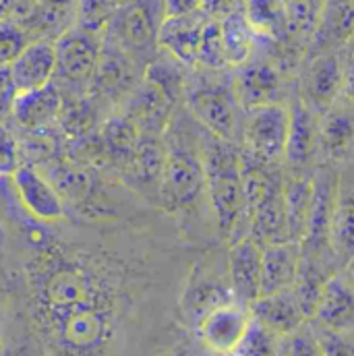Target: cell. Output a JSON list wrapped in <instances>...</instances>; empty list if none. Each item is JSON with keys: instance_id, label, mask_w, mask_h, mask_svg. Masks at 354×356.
<instances>
[{"instance_id": "obj_1", "label": "cell", "mask_w": 354, "mask_h": 356, "mask_svg": "<svg viewBox=\"0 0 354 356\" xmlns=\"http://www.w3.org/2000/svg\"><path fill=\"white\" fill-rule=\"evenodd\" d=\"M205 191L214 207L218 228L226 238L236 234V226L247 216L243 154L228 141L207 137L203 141Z\"/></svg>"}, {"instance_id": "obj_18", "label": "cell", "mask_w": 354, "mask_h": 356, "mask_svg": "<svg viewBox=\"0 0 354 356\" xmlns=\"http://www.w3.org/2000/svg\"><path fill=\"white\" fill-rule=\"evenodd\" d=\"M61 108H63L61 93L50 83L46 88L17 93L10 114L15 116L17 124H21L23 129L38 131L48 127L58 116Z\"/></svg>"}, {"instance_id": "obj_12", "label": "cell", "mask_w": 354, "mask_h": 356, "mask_svg": "<svg viewBox=\"0 0 354 356\" xmlns=\"http://www.w3.org/2000/svg\"><path fill=\"white\" fill-rule=\"evenodd\" d=\"M253 321L266 327L269 334H284L290 336L305 323V313L292 288L262 296L253 307Z\"/></svg>"}, {"instance_id": "obj_7", "label": "cell", "mask_w": 354, "mask_h": 356, "mask_svg": "<svg viewBox=\"0 0 354 356\" xmlns=\"http://www.w3.org/2000/svg\"><path fill=\"white\" fill-rule=\"evenodd\" d=\"M262 251L264 247L251 234L230 247L228 280L234 300L243 307H253L262 298Z\"/></svg>"}, {"instance_id": "obj_15", "label": "cell", "mask_w": 354, "mask_h": 356, "mask_svg": "<svg viewBox=\"0 0 354 356\" xmlns=\"http://www.w3.org/2000/svg\"><path fill=\"white\" fill-rule=\"evenodd\" d=\"M15 188L19 193V199L23 201V205L40 220L52 222V220H61L65 213L61 195L54 191V186L40 177L35 170L19 166V170L13 175Z\"/></svg>"}, {"instance_id": "obj_4", "label": "cell", "mask_w": 354, "mask_h": 356, "mask_svg": "<svg viewBox=\"0 0 354 356\" xmlns=\"http://www.w3.org/2000/svg\"><path fill=\"white\" fill-rule=\"evenodd\" d=\"M162 197L170 209L193 205L205 193L203 156L184 143H175L166 149V164L162 175Z\"/></svg>"}, {"instance_id": "obj_31", "label": "cell", "mask_w": 354, "mask_h": 356, "mask_svg": "<svg viewBox=\"0 0 354 356\" xmlns=\"http://www.w3.org/2000/svg\"><path fill=\"white\" fill-rule=\"evenodd\" d=\"M234 356H277L273 334H269L266 327L253 321L247 332V338L243 340L241 348L234 353Z\"/></svg>"}, {"instance_id": "obj_8", "label": "cell", "mask_w": 354, "mask_h": 356, "mask_svg": "<svg viewBox=\"0 0 354 356\" xmlns=\"http://www.w3.org/2000/svg\"><path fill=\"white\" fill-rule=\"evenodd\" d=\"M207 21L209 19L203 13L201 4L195 13H188L182 17H166L158 33V44L164 50H168L178 63L197 65L201 35H203Z\"/></svg>"}, {"instance_id": "obj_3", "label": "cell", "mask_w": 354, "mask_h": 356, "mask_svg": "<svg viewBox=\"0 0 354 356\" xmlns=\"http://www.w3.org/2000/svg\"><path fill=\"white\" fill-rule=\"evenodd\" d=\"M290 131V112L280 104L249 110L243 127L245 156L269 164L286 154Z\"/></svg>"}, {"instance_id": "obj_22", "label": "cell", "mask_w": 354, "mask_h": 356, "mask_svg": "<svg viewBox=\"0 0 354 356\" xmlns=\"http://www.w3.org/2000/svg\"><path fill=\"white\" fill-rule=\"evenodd\" d=\"M162 23H164V4H133L122 15L120 33L129 46L143 48L152 42H158Z\"/></svg>"}, {"instance_id": "obj_21", "label": "cell", "mask_w": 354, "mask_h": 356, "mask_svg": "<svg viewBox=\"0 0 354 356\" xmlns=\"http://www.w3.org/2000/svg\"><path fill=\"white\" fill-rule=\"evenodd\" d=\"M286 201V224L290 243H303L307 236L311 201H313V178L294 177L284 182Z\"/></svg>"}, {"instance_id": "obj_2", "label": "cell", "mask_w": 354, "mask_h": 356, "mask_svg": "<svg viewBox=\"0 0 354 356\" xmlns=\"http://www.w3.org/2000/svg\"><path fill=\"white\" fill-rule=\"evenodd\" d=\"M191 114L220 141H232L239 122V99L234 89L220 79H205L186 91Z\"/></svg>"}, {"instance_id": "obj_16", "label": "cell", "mask_w": 354, "mask_h": 356, "mask_svg": "<svg viewBox=\"0 0 354 356\" xmlns=\"http://www.w3.org/2000/svg\"><path fill=\"white\" fill-rule=\"evenodd\" d=\"M354 40V2H323L317 31L311 40L315 56H323L334 48Z\"/></svg>"}, {"instance_id": "obj_14", "label": "cell", "mask_w": 354, "mask_h": 356, "mask_svg": "<svg viewBox=\"0 0 354 356\" xmlns=\"http://www.w3.org/2000/svg\"><path fill=\"white\" fill-rule=\"evenodd\" d=\"M303 249L298 243H273L262 251V296L294 286Z\"/></svg>"}, {"instance_id": "obj_13", "label": "cell", "mask_w": 354, "mask_h": 356, "mask_svg": "<svg viewBox=\"0 0 354 356\" xmlns=\"http://www.w3.org/2000/svg\"><path fill=\"white\" fill-rule=\"evenodd\" d=\"M56 50V71L67 77L81 79L97 65L99 46L93 33L88 29H69L54 44Z\"/></svg>"}, {"instance_id": "obj_29", "label": "cell", "mask_w": 354, "mask_h": 356, "mask_svg": "<svg viewBox=\"0 0 354 356\" xmlns=\"http://www.w3.org/2000/svg\"><path fill=\"white\" fill-rule=\"evenodd\" d=\"M29 46V38L23 25L15 19L0 17V69L10 67L17 56Z\"/></svg>"}, {"instance_id": "obj_19", "label": "cell", "mask_w": 354, "mask_h": 356, "mask_svg": "<svg viewBox=\"0 0 354 356\" xmlns=\"http://www.w3.org/2000/svg\"><path fill=\"white\" fill-rule=\"evenodd\" d=\"M321 141L311 108L305 102H296L290 110V131L286 145V160L292 166H307L317 154V143Z\"/></svg>"}, {"instance_id": "obj_24", "label": "cell", "mask_w": 354, "mask_h": 356, "mask_svg": "<svg viewBox=\"0 0 354 356\" xmlns=\"http://www.w3.org/2000/svg\"><path fill=\"white\" fill-rule=\"evenodd\" d=\"M319 137L323 149L334 158H344L354 143V112L348 106L334 104L325 114L319 127Z\"/></svg>"}, {"instance_id": "obj_26", "label": "cell", "mask_w": 354, "mask_h": 356, "mask_svg": "<svg viewBox=\"0 0 354 356\" xmlns=\"http://www.w3.org/2000/svg\"><path fill=\"white\" fill-rule=\"evenodd\" d=\"M319 257L303 253L300 255V264H298V273L294 280V294L300 302V309L305 313V317H313L317 311V305L321 300L323 288L328 284V273L323 266H319Z\"/></svg>"}, {"instance_id": "obj_6", "label": "cell", "mask_w": 354, "mask_h": 356, "mask_svg": "<svg viewBox=\"0 0 354 356\" xmlns=\"http://www.w3.org/2000/svg\"><path fill=\"white\" fill-rule=\"evenodd\" d=\"M251 323L253 319L249 317L247 307L239 302H228L211 311L197 325V334L211 353L230 356L241 348Z\"/></svg>"}, {"instance_id": "obj_33", "label": "cell", "mask_w": 354, "mask_h": 356, "mask_svg": "<svg viewBox=\"0 0 354 356\" xmlns=\"http://www.w3.org/2000/svg\"><path fill=\"white\" fill-rule=\"evenodd\" d=\"M19 170L17 141L13 133L0 122V177H13Z\"/></svg>"}, {"instance_id": "obj_37", "label": "cell", "mask_w": 354, "mask_h": 356, "mask_svg": "<svg viewBox=\"0 0 354 356\" xmlns=\"http://www.w3.org/2000/svg\"><path fill=\"white\" fill-rule=\"evenodd\" d=\"M230 356H234V355H230Z\"/></svg>"}, {"instance_id": "obj_17", "label": "cell", "mask_w": 354, "mask_h": 356, "mask_svg": "<svg viewBox=\"0 0 354 356\" xmlns=\"http://www.w3.org/2000/svg\"><path fill=\"white\" fill-rule=\"evenodd\" d=\"M228 302H236L230 286L220 282V277H211L209 273H197L182 296V311L184 317L197 327L211 311Z\"/></svg>"}, {"instance_id": "obj_27", "label": "cell", "mask_w": 354, "mask_h": 356, "mask_svg": "<svg viewBox=\"0 0 354 356\" xmlns=\"http://www.w3.org/2000/svg\"><path fill=\"white\" fill-rule=\"evenodd\" d=\"M245 15L255 29L257 35H266L271 40L286 38V17H284V2H247Z\"/></svg>"}, {"instance_id": "obj_9", "label": "cell", "mask_w": 354, "mask_h": 356, "mask_svg": "<svg viewBox=\"0 0 354 356\" xmlns=\"http://www.w3.org/2000/svg\"><path fill=\"white\" fill-rule=\"evenodd\" d=\"M17 93L50 86L56 73V50L48 40H33L8 67Z\"/></svg>"}, {"instance_id": "obj_25", "label": "cell", "mask_w": 354, "mask_h": 356, "mask_svg": "<svg viewBox=\"0 0 354 356\" xmlns=\"http://www.w3.org/2000/svg\"><path fill=\"white\" fill-rule=\"evenodd\" d=\"M330 245L336 261L348 266L354 261V188L340 191L334 220H332V234Z\"/></svg>"}, {"instance_id": "obj_23", "label": "cell", "mask_w": 354, "mask_h": 356, "mask_svg": "<svg viewBox=\"0 0 354 356\" xmlns=\"http://www.w3.org/2000/svg\"><path fill=\"white\" fill-rule=\"evenodd\" d=\"M220 29H222V42H224V52H226V60L228 65H243L255 46V29L251 27L247 15H245V6L236 4L222 21H220Z\"/></svg>"}, {"instance_id": "obj_34", "label": "cell", "mask_w": 354, "mask_h": 356, "mask_svg": "<svg viewBox=\"0 0 354 356\" xmlns=\"http://www.w3.org/2000/svg\"><path fill=\"white\" fill-rule=\"evenodd\" d=\"M317 340L325 356H354V346L346 342L338 332L323 330L321 334H317Z\"/></svg>"}, {"instance_id": "obj_30", "label": "cell", "mask_w": 354, "mask_h": 356, "mask_svg": "<svg viewBox=\"0 0 354 356\" xmlns=\"http://www.w3.org/2000/svg\"><path fill=\"white\" fill-rule=\"evenodd\" d=\"M197 65L207 67V69H222L224 65H228L226 52H224V42H222L220 21H216V19H209L203 29Z\"/></svg>"}, {"instance_id": "obj_20", "label": "cell", "mask_w": 354, "mask_h": 356, "mask_svg": "<svg viewBox=\"0 0 354 356\" xmlns=\"http://www.w3.org/2000/svg\"><path fill=\"white\" fill-rule=\"evenodd\" d=\"M315 317L321 321L323 330L338 334L354 323V294L340 277L328 280Z\"/></svg>"}, {"instance_id": "obj_35", "label": "cell", "mask_w": 354, "mask_h": 356, "mask_svg": "<svg viewBox=\"0 0 354 356\" xmlns=\"http://www.w3.org/2000/svg\"><path fill=\"white\" fill-rule=\"evenodd\" d=\"M17 97V89L13 86L8 67L0 69V118L13 112V102Z\"/></svg>"}, {"instance_id": "obj_5", "label": "cell", "mask_w": 354, "mask_h": 356, "mask_svg": "<svg viewBox=\"0 0 354 356\" xmlns=\"http://www.w3.org/2000/svg\"><path fill=\"white\" fill-rule=\"evenodd\" d=\"M338 180L332 168H323L313 178V201H311V216L307 226V236L303 241V253L319 257L325 249H332L330 234H332V220L338 201Z\"/></svg>"}, {"instance_id": "obj_32", "label": "cell", "mask_w": 354, "mask_h": 356, "mask_svg": "<svg viewBox=\"0 0 354 356\" xmlns=\"http://www.w3.org/2000/svg\"><path fill=\"white\" fill-rule=\"evenodd\" d=\"M286 356H325L321 350V344L317 340V334L311 330H296L290 334L288 344H286Z\"/></svg>"}, {"instance_id": "obj_28", "label": "cell", "mask_w": 354, "mask_h": 356, "mask_svg": "<svg viewBox=\"0 0 354 356\" xmlns=\"http://www.w3.org/2000/svg\"><path fill=\"white\" fill-rule=\"evenodd\" d=\"M323 2H284L286 17V38L294 40H313Z\"/></svg>"}, {"instance_id": "obj_11", "label": "cell", "mask_w": 354, "mask_h": 356, "mask_svg": "<svg viewBox=\"0 0 354 356\" xmlns=\"http://www.w3.org/2000/svg\"><path fill=\"white\" fill-rule=\"evenodd\" d=\"M282 89V77L273 63L269 60H253L239 71L234 93L239 104L247 110L262 108L269 104H277V95Z\"/></svg>"}, {"instance_id": "obj_36", "label": "cell", "mask_w": 354, "mask_h": 356, "mask_svg": "<svg viewBox=\"0 0 354 356\" xmlns=\"http://www.w3.org/2000/svg\"><path fill=\"white\" fill-rule=\"evenodd\" d=\"M342 88L346 91L348 99L354 104V42L348 46L342 63Z\"/></svg>"}, {"instance_id": "obj_10", "label": "cell", "mask_w": 354, "mask_h": 356, "mask_svg": "<svg viewBox=\"0 0 354 356\" xmlns=\"http://www.w3.org/2000/svg\"><path fill=\"white\" fill-rule=\"evenodd\" d=\"M342 89V63L334 54L315 56L305 73V104L313 114H325Z\"/></svg>"}]
</instances>
